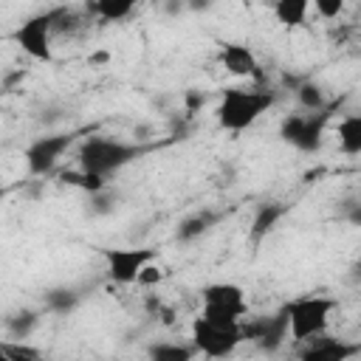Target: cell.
Instances as JSON below:
<instances>
[{
    "mask_svg": "<svg viewBox=\"0 0 361 361\" xmlns=\"http://www.w3.org/2000/svg\"><path fill=\"white\" fill-rule=\"evenodd\" d=\"M276 96L265 87H226L217 102V124L228 133H243L257 124L271 107Z\"/></svg>",
    "mask_w": 361,
    "mask_h": 361,
    "instance_id": "obj_1",
    "label": "cell"
},
{
    "mask_svg": "<svg viewBox=\"0 0 361 361\" xmlns=\"http://www.w3.org/2000/svg\"><path fill=\"white\" fill-rule=\"evenodd\" d=\"M141 152H144V147H138V144H127V141L104 138V135H90L79 147L76 166L87 175L107 178V175H116L118 169H124L127 164H133Z\"/></svg>",
    "mask_w": 361,
    "mask_h": 361,
    "instance_id": "obj_2",
    "label": "cell"
},
{
    "mask_svg": "<svg viewBox=\"0 0 361 361\" xmlns=\"http://www.w3.org/2000/svg\"><path fill=\"white\" fill-rule=\"evenodd\" d=\"M336 305L338 302L333 296H322V293H307V296L290 299L282 307V313L288 319V338L305 344L307 338L327 333V324H330Z\"/></svg>",
    "mask_w": 361,
    "mask_h": 361,
    "instance_id": "obj_3",
    "label": "cell"
},
{
    "mask_svg": "<svg viewBox=\"0 0 361 361\" xmlns=\"http://www.w3.org/2000/svg\"><path fill=\"white\" fill-rule=\"evenodd\" d=\"M203 299V310L200 319L212 322V324H226L234 327L245 319L248 313V302H245V290L237 282H212L200 290Z\"/></svg>",
    "mask_w": 361,
    "mask_h": 361,
    "instance_id": "obj_4",
    "label": "cell"
},
{
    "mask_svg": "<svg viewBox=\"0 0 361 361\" xmlns=\"http://www.w3.org/2000/svg\"><path fill=\"white\" fill-rule=\"evenodd\" d=\"M327 118H330V107L316 110V113H290L282 118L279 135L285 144H290L299 152H316L322 147Z\"/></svg>",
    "mask_w": 361,
    "mask_h": 361,
    "instance_id": "obj_5",
    "label": "cell"
},
{
    "mask_svg": "<svg viewBox=\"0 0 361 361\" xmlns=\"http://www.w3.org/2000/svg\"><path fill=\"white\" fill-rule=\"evenodd\" d=\"M195 353L206 355V358H228L240 344H243V333L240 324L226 327V324H212L200 316H195L192 322V336H189Z\"/></svg>",
    "mask_w": 361,
    "mask_h": 361,
    "instance_id": "obj_6",
    "label": "cell"
},
{
    "mask_svg": "<svg viewBox=\"0 0 361 361\" xmlns=\"http://www.w3.org/2000/svg\"><path fill=\"white\" fill-rule=\"evenodd\" d=\"M54 14H56V8L45 11V14H34L25 23H20L14 31V42L23 48V54H28L37 62H51V56H54V48H51Z\"/></svg>",
    "mask_w": 361,
    "mask_h": 361,
    "instance_id": "obj_7",
    "label": "cell"
},
{
    "mask_svg": "<svg viewBox=\"0 0 361 361\" xmlns=\"http://www.w3.org/2000/svg\"><path fill=\"white\" fill-rule=\"evenodd\" d=\"M102 257H104L110 282L135 285V279L144 271V265H149L155 259V248H147V245H138V248H104Z\"/></svg>",
    "mask_w": 361,
    "mask_h": 361,
    "instance_id": "obj_8",
    "label": "cell"
},
{
    "mask_svg": "<svg viewBox=\"0 0 361 361\" xmlns=\"http://www.w3.org/2000/svg\"><path fill=\"white\" fill-rule=\"evenodd\" d=\"M73 135L71 133H51V135H39L25 147V166L31 175H48L56 169L59 158L71 149Z\"/></svg>",
    "mask_w": 361,
    "mask_h": 361,
    "instance_id": "obj_9",
    "label": "cell"
},
{
    "mask_svg": "<svg viewBox=\"0 0 361 361\" xmlns=\"http://www.w3.org/2000/svg\"><path fill=\"white\" fill-rule=\"evenodd\" d=\"M358 353H361L358 341H347V338L322 333V336H313L302 344L299 361H350Z\"/></svg>",
    "mask_w": 361,
    "mask_h": 361,
    "instance_id": "obj_10",
    "label": "cell"
},
{
    "mask_svg": "<svg viewBox=\"0 0 361 361\" xmlns=\"http://www.w3.org/2000/svg\"><path fill=\"white\" fill-rule=\"evenodd\" d=\"M240 333H243V341H257L262 350H276L285 338H288V319L285 313H274V316H259L248 324L240 322Z\"/></svg>",
    "mask_w": 361,
    "mask_h": 361,
    "instance_id": "obj_11",
    "label": "cell"
},
{
    "mask_svg": "<svg viewBox=\"0 0 361 361\" xmlns=\"http://www.w3.org/2000/svg\"><path fill=\"white\" fill-rule=\"evenodd\" d=\"M220 65L231 73V76H259V65H257V56L248 45L243 42H226L220 48Z\"/></svg>",
    "mask_w": 361,
    "mask_h": 361,
    "instance_id": "obj_12",
    "label": "cell"
},
{
    "mask_svg": "<svg viewBox=\"0 0 361 361\" xmlns=\"http://www.w3.org/2000/svg\"><path fill=\"white\" fill-rule=\"evenodd\" d=\"M195 347L186 341H155L147 347L149 361H195Z\"/></svg>",
    "mask_w": 361,
    "mask_h": 361,
    "instance_id": "obj_13",
    "label": "cell"
},
{
    "mask_svg": "<svg viewBox=\"0 0 361 361\" xmlns=\"http://www.w3.org/2000/svg\"><path fill=\"white\" fill-rule=\"evenodd\" d=\"M282 214H285V206L282 203H262L257 212H254V220H251V240L254 243H259L279 220H282Z\"/></svg>",
    "mask_w": 361,
    "mask_h": 361,
    "instance_id": "obj_14",
    "label": "cell"
},
{
    "mask_svg": "<svg viewBox=\"0 0 361 361\" xmlns=\"http://www.w3.org/2000/svg\"><path fill=\"white\" fill-rule=\"evenodd\" d=\"M338 147L347 155L361 152V116L358 113H350L338 121Z\"/></svg>",
    "mask_w": 361,
    "mask_h": 361,
    "instance_id": "obj_15",
    "label": "cell"
},
{
    "mask_svg": "<svg viewBox=\"0 0 361 361\" xmlns=\"http://www.w3.org/2000/svg\"><path fill=\"white\" fill-rule=\"evenodd\" d=\"M79 302H82V296L73 288H68V285H59V288L45 290V310H51V313L68 316V313H73L79 307Z\"/></svg>",
    "mask_w": 361,
    "mask_h": 361,
    "instance_id": "obj_16",
    "label": "cell"
},
{
    "mask_svg": "<svg viewBox=\"0 0 361 361\" xmlns=\"http://www.w3.org/2000/svg\"><path fill=\"white\" fill-rule=\"evenodd\" d=\"M133 8H135V3H130V0H99V3H87V11L96 14L104 23H118V20L130 17Z\"/></svg>",
    "mask_w": 361,
    "mask_h": 361,
    "instance_id": "obj_17",
    "label": "cell"
},
{
    "mask_svg": "<svg viewBox=\"0 0 361 361\" xmlns=\"http://www.w3.org/2000/svg\"><path fill=\"white\" fill-rule=\"evenodd\" d=\"M39 324V313L37 310H17L11 316H6V330L14 341H25Z\"/></svg>",
    "mask_w": 361,
    "mask_h": 361,
    "instance_id": "obj_18",
    "label": "cell"
},
{
    "mask_svg": "<svg viewBox=\"0 0 361 361\" xmlns=\"http://www.w3.org/2000/svg\"><path fill=\"white\" fill-rule=\"evenodd\" d=\"M307 8H310L307 0H279V3H274V17H276L282 25L293 28V25H302V23H305Z\"/></svg>",
    "mask_w": 361,
    "mask_h": 361,
    "instance_id": "obj_19",
    "label": "cell"
},
{
    "mask_svg": "<svg viewBox=\"0 0 361 361\" xmlns=\"http://www.w3.org/2000/svg\"><path fill=\"white\" fill-rule=\"evenodd\" d=\"M59 180L65 183V186H76V189H82V192H87V195H99V192H104V178H96V175H87V172H82L79 166L76 169H65V172H59Z\"/></svg>",
    "mask_w": 361,
    "mask_h": 361,
    "instance_id": "obj_20",
    "label": "cell"
},
{
    "mask_svg": "<svg viewBox=\"0 0 361 361\" xmlns=\"http://www.w3.org/2000/svg\"><path fill=\"white\" fill-rule=\"evenodd\" d=\"M214 223H217V214H214V212H200V214H192V217H186V220L178 226V240L189 243V240H195V237L206 234V231H209Z\"/></svg>",
    "mask_w": 361,
    "mask_h": 361,
    "instance_id": "obj_21",
    "label": "cell"
},
{
    "mask_svg": "<svg viewBox=\"0 0 361 361\" xmlns=\"http://www.w3.org/2000/svg\"><path fill=\"white\" fill-rule=\"evenodd\" d=\"M0 353H3L8 361H45L42 350L34 347L31 341H14V338L0 341Z\"/></svg>",
    "mask_w": 361,
    "mask_h": 361,
    "instance_id": "obj_22",
    "label": "cell"
},
{
    "mask_svg": "<svg viewBox=\"0 0 361 361\" xmlns=\"http://www.w3.org/2000/svg\"><path fill=\"white\" fill-rule=\"evenodd\" d=\"M296 99H299V104L307 110V113H316V110H324L327 104H324V93H322V87L316 85V82H302L299 87H296Z\"/></svg>",
    "mask_w": 361,
    "mask_h": 361,
    "instance_id": "obj_23",
    "label": "cell"
},
{
    "mask_svg": "<svg viewBox=\"0 0 361 361\" xmlns=\"http://www.w3.org/2000/svg\"><path fill=\"white\" fill-rule=\"evenodd\" d=\"M164 279V271L155 265V259L149 262V265H144V271L138 274V279H135V285H141V288H152V285H158Z\"/></svg>",
    "mask_w": 361,
    "mask_h": 361,
    "instance_id": "obj_24",
    "label": "cell"
},
{
    "mask_svg": "<svg viewBox=\"0 0 361 361\" xmlns=\"http://www.w3.org/2000/svg\"><path fill=\"white\" fill-rule=\"evenodd\" d=\"M341 8H344V3H341V0H316V14H319V17H324V20L338 17V14H341Z\"/></svg>",
    "mask_w": 361,
    "mask_h": 361,
    "instance_id": "obj_25",
    "label": "cell"
},
{
    "mask_svg": "<svg viewBox=\"0 0 361 361\" xmlns=\"http://www.w3.org/2000/svg\"><path fill=\"white\" fill-rule=\"evenodd\" d=\"M110 59V54H93L90 56V62H107Z\"/></svg>",
    "mask_w": 361,
    "mask_h": 361,
    "instance_id": "obj_26",
    "label": "cell"
},
{
    "mask_svg": "<svg viewBox=\"0 0 361 361\" xmlns=\"http://www.w3.org/2000/svg\"><path fill=\"white\" fill-rule=\"evenodd\" d=\"M3 197H6V189H3V186H0V203H3Z\"/></svg>",
    "mask_w": 361,
    "mask_h": 361,
    "instance_id": "obj_27",
    "label": "cell"
},
{
    "mask_svg": "<svg viewBox=\"0 0 361 361\" xmlns=\"http://www.w3.org/2000/svg\"><path fill=\"white\" fill-rule=\"evenodd\" d=\"M0 361H8V358H6V355H3V353H0Z\"/></svg>",
    "mask_w": 361,
    "mask_h": 361,
    "instance_id": "obj_28",
    "label": "cell"
}]
</instances>
